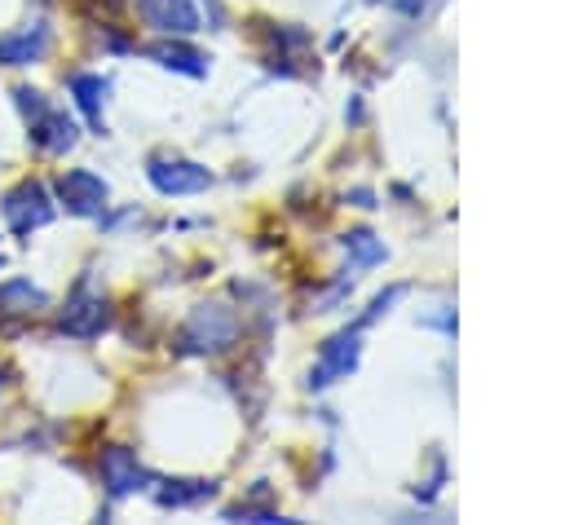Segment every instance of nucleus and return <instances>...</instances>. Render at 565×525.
Here are the masks:
<instances>
[{
  "label": "nucleus",
  "mask_w": 565,
  "mask_h": 525,
  "mask_svg": "<svg viewBox=\"0 0 565 525\" xmlns=\"http://www.w3.org/2000/svg\"><path fill=\"white\" fill-rule=\"evenodd\" d=\"M18 106H22L26 124H31V141H35L44 154H66V150L75 146L79 132H75L71 115H66V110H53V106L44 101V93L18 88Z\"/></svg>",
  "instance_id": "f257e3e1"
},
{
  "label": "nucleus",
  "mask_w": 565,
  "mask_h": 525,
  "mask_svg": "<svg viewBox=\"0 0 565 525\" xmlns=\"http://www.w3.org/2000/svg\"><path fill=\"white\" fill-rule=\"evenodd\" d=\"M0 212H4L9 229H13L18 238H26V234H35V229H44V225L53 221V199H49L44 181L26 176V181H18V185L0 199Z\"/></svg>",
  "instance_id": "f03ea898"
},
{
  "label": "nucleus",
  "mask_w": 565,
  "mask_h": 525,
  "mask_svg": "<svg viewBox=\"0 0 565 525\" xmlns=\"http://www.w3.org/2000/svg\"><path fill=\"white\" fill-rule=\"evenodd\" d=\"M106 194H110L106 181L88 168H71V172L57 176V199L71 216H97L106 207Z\"/></svg>",
  "instance_id": "7ed1b4c3"
},
{
  "label": "nucleus",
  "mask_w": 565,
  "mask_h": 525,
  "mask_svg": "<svg viewBox=\"0 0 565 525\" xmlns=\"http://www.w3.org/2000/svg\"><path fill=\"white\" fill-rule=\"evenodd\" d=\"M57 326H62L66 335H75V340H93V335H102V331L110 326V304H106L102 296L75 291V296L66 300V309L57 313Z\"/></svg>",
  "instance_id": "20e7f679"
},
{
  "label": "nucleus",
  "mask_w": 565,
  "mask_h": 525,
  "mask_svg": "<svg viewBox=\"0 0 565 525\" xmlns=\"http://www.w3.org/2000/svg\"><path fill=\"white\" fill-rule=\"evenodd\" d=\"M49 44H53V31L44 22H26L9 35H0V66H31L49 53Z\"/></svg>",
  "instance_id": "39448f33"
},
{
  "label": "nucleus",
  "mask_w": 565,
  "mask_h": 525,
  "mask_svg": "<svg viewBox=\"0 0 565 525\" xmlns=\"http://www.w3.org/2000/svg\"><path fill=\"white\" fill-rule=\"evenodd\" d=\"M150 181L163 190V194H190V190H203L212 176L203 172V168H194V163H168V159H154L150 163Z\"/></svg>",
  "instance_id": "423d86ee"
},
{
  "label": "nucleus",
  "mask_w": 565,
  "mask_h": 525,
  "mask_svg": "<svg viewBox=\"0 0 565 525\" xmlns=\"http://www.w3.org/2000/svg\"><path fill=\"white\" fill-rule=\"evenodd\" d=\"M137 9H141V18H146L150 26H159V31L185 35V31L199 26V18H194V9H190L185 0H137Z\"/></svg>",
  "instance_id": "0eeeda50"
},
{
  "label": "nucleus",
  "mask_w": 565,
  "mask_h": 525,
  "mask_svg": "<svg viewBox=\"0 0 565 525\" xmlns=\"http://www.w3.org/2000/svg\"><path fill=\"white\" fill-rule=\"evenodd\" d=\"M102 481H106V490L119 499V494L137 490L141 468H137V459H132L124 446H110V450H102Z\"/></svg>",
  "instance_id": "6e6552de"
},
{
  "label": "nucleus",
  "mask_w": 565,
  "mask_h": 525,
  "mask_svg": "<svg viewBox=\"0 0 565 525\" xmlns=\"http://www.w3.org/2000/svg\"><path fill=\"white\" fill-rule=\"evenodd\" d=\"M44 304H49V291L31 287L26 278H13V282L0 287V313H35Z\"/></svg>",
  "instance_id": "1a4fd4ad"
},
{
  "label": "nucleus",
  "mask_w": 565,
  "mask_h": 525,
  "mask_svg": "<svg viewBox=\"0 0 565 525\" xmlns=\"http://www.w3.org/2000/svg\"><path fill=\"white\" fill-rule=\"evenodd\" d=\"M71 93L79 101V110L93 119V128H102V101H106V79L102 75H75L71 79Z\"/></svg>",
  "instance_id": "9d476101"
},
{
  "label": "nucleus",
  "mask_w": 565,
  "mask_h": 525,
  "mask_svg": "<svg viewBox=\"0 0 565 525\" xmlns=\"http://www.w3.org/2000/svg\"><path fill=\"white\" fill-rule=\"evenodd\" d=\"M150 53H154V57H159L163 66H177V71H194V75L203 71V66H194L199 57H194V53H185V49H172V44H159V49H150Z\"/></svg>",
  "instance_id": "9b49d317"
},
{
  "label": "nucleus",
  "mask_w": 565,
  "mask_h": 525,
  "mask_svg": "<svg viewBox=\"0 0 565 525\" xmlns=\"http://www.w3.org/2000/svg\"><path fill=\"white\" fill-rule=\"evenodd\" d=\"M4 375H9V371H4V366H0V384H4Z\"/></svg>",
  "instance_id": "f8f14e48"
},
{
  "label": "nucleus",
  "mask_w": 565,
  "mask_h": 525,
  "mask_svg": "<svg viewBox=\"0 0 565 525\" xmlns=\"http://www.w3.org/2000/svg\"><path fill=\"white\" fill-rule=\"evenodd\" d=\"M0 265H4V256H0Z\"/></svg>",
  "instance_id": "ddd939ff"
}]
</instances>
